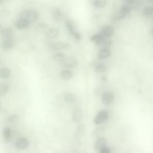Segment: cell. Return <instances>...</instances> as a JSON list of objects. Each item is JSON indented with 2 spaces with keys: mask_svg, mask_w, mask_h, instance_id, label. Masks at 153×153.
<instances>
[{
  "mask_svg": "<svg viewBox=\"0 0 153 153\" xmlns=\"http://www.w3.org/2000/svg\"><path fill=\"white\" fill-rule=\"evenodd\" d=\"M19 18L28 21L31 24L37 22L40 18L39 12L32 9H26L22 10L19 14Z\"/></svg>",
  "mask_w": 153,
  "mask_h": 153,
  "instance_id": "obj_1",
  "label": "cell"
},
{
  "mask_svg": "<svg viewBox=\"0 0 153 153\" xmlns=\"http://www.w3.org/2000/svg\"><path fill=\"white\" fill-rule=\"evenodd\" d=\"M50 15L52 20L55 23H59L63 20V13L62 10L57 7H53L50 10Z\"/></svg>",
  "mask_w": 153,
  "mask_h": 153,
  "instance_id": "obj_2",
  "label": "cell"
},
{
  "mask_svg": "<svg viewBox=\"0 0 153 153\" xmlns=\"http://www.w3.org/2000/svg\"><path fill=\"white\" fill-rule=\"evenodd\" d=\"M79 64V60L74 56L66 57L61 62V65L65 68L72 69L77 66Z\"/></svg>",
  "mask_w": 153,
  "mask_h": 153,
  "instance_id": "obj_3",
  "label": "cell"
},
{
  "mask_svg": "<svg viewBox=\"0 0 153 153\" xmlns=\"http://www.w3.org/2000/svg\"><path fill=\"white\" fill-rule=\"evenodd\" d=\"M108 118L109 114L107 111L105 110L101 111L95 116L93 119V122L96 125H101L106 122Z\"/></svg>",
  "mask_w": 153,
  "mask_h": 153,
  "instance_id": "obj_4",
  "label": "cell"
},
{
  "mask_svg": "<svg viewBox=\"0 0 153 153\" xmlns=\"http://www.w3.org/2000/svg\"><path fill=\"white\" fill-rule=\"evenodd\" d=\"M50 47L51 49L55 51H61L69 50L71 48V46L67 42L59 41L50 44Z\"/></svg>",
  "mask_w": 153,
  "mask_h": 153,
  "instance_id": "obj_5",
  "label": "cell"
},
{
  "mask_svg": "<svg viewBox=\"0 0 153 153\" xmlns=\"http://www.w3.org/2000/svg\"><path fill=\"white\" fill-rule=\"evenodd\" d=\"M115 99V94L114 92L108 91L103 94L102 96V103L106 106L110 105L114 102Z\"/></svg>",
  "mask_w": 153,
  "mask_h": 153,
  "instance_id": "obj_6",
  "label": "cell"
},
{
  "mask_svg": "<svg viewBox=\"0 0 153 153\" xmlns=\"http://www.w3.org/2000/svg\"><path fill=\"white\" fill-rule=\"evenodd\" d=\"M15 45V40L13 37L4 39L1 43V48L3 51H9Z\"/></svg>",
  "mask_w": 153,
  "mask_h": 153,
  "instance_id": "obj_7",
  "label": "cell"
},
{
  "mask_svg": "<svg viewBox=\"0 0 153 153\" xmlns=\"http://www.w3.org/2000/svg\"><path fill=\"white\" fill-rule=\"evenodd\" d=\"M31 23L28 21L19 18L14 22V27L19 30H23L28 28L30 26Z\"/></svg>",
  "mask_w": 153,
  "mask_h": 153,
  "instance_id": "obj_8",
  "label": "cell"
},
{
  "mask_svg": "<svg viewBox=\"0 0 153 153\" xmlns=\"http://www.w3.org/2000/svg\"><path fill=\"white\" fill-rule=\"evenodd\" d=\"M100 33L103 35L106 38H110L114 35V28L110 25H105L101 28Z\"/></svg>",
  "mask_w": 153,
  "mask_h": 153,
  "instance_id": "obj_9",
  "label": "cell"
},
{
  "mask_svg": "<svg viewBox=\"0 0 153 153\" xmlns=\"http://www.w3.org/2000/svg\"><path fill=\"white\" fill-rule=\"evenodd\" d=\"M29 142L26 137H21L18 138L15 143V147L19 150H23L28 147Z\"/></svg>",
  "mask_w": 153,
  "mask_h": 153,
  "instance_id": "obj_10",
  "label": "cell"
},
{
  "mask_svg": "<svg viewBox=\"0 0 153 153\" xmlns=\"http://www.w3.org/2000/svg\"><path fill=\"white\" fill-rule=\"evenodd\" d=\"M84 117V113L82 110L79 108L76 107L73 111L72 113V119L74 122H80Z\"/></svg>",
  "mask_w": 153,
  "mask_h": 153,
  "instance_id": "obj_11",
  "label": "cell"
},
{
  "mask_svg": "<svg viewBox=\"0 0 153 153\" xmlns=\"http://www.w3.org/2000/svg\"><path fill=\"white\" fill-rule=\"evenodd\" d=\"M131 10V6L128 4H124L120 8L118 14L116 16V19L119 20L123 19L125 18L126 15H127L130 13Z\"/></svg>",
  "mask_w": 153,
  "mask_h": 153,
  "instance_id": "obj_12",
  "label": "cell"
},
{
  "mask_svg": "<svg viewBox=\"0 0 153 153\" xmlns=\"http://www.w3.org/2000/svg\"><path fill=\"white\" fill-rule=\"evenodd\" d=\"M86 132V127L83 124H80L77 126L74 138L78 140L83 137Z\"/></svg>",
  "mask_w": 153,
  "mask_h": 153,
  "instance_id": "obj_13",
  "label": "cell"
},
{
  "mask_svg": "<svg viewBox=\"0 0 153 153\" xmlns=\"http://www.w3.org/2000/svg\"><path fill=\"white\" fill-rule=\"evenodd\" d=\"M112 52L108 48H102L99 51L98 57L100 60H104L107 59L111 56Z\"/></svg>",
  "mask_w": 153,
  "mask_h": 153,
  "instance_id": "obj_14",
  "label": "cell"
},
{
  "mask_svg": "<svg viewBox=\"0 0 153 153\" xmlns=\"http://www.w3.org/2000/svg\"><path fill=\"white\" fill-rule=\"evenodd\" d=\"M107 144V141L105 137H102L98 138L94 144V148L97 151H100L101 149L106 147Z\"/></svg>",
  "mask_w": 153,
  "mask_h": 153,
  "instance_id": "obj_15",
  "label": "cell"
},
{
  "mask_svg": "<svg viewBox=\"0 0 153 153\" xmlns=\"http://www.w3.org/2000/svg\"><path fill=\"white\" fill-rule=\"evenodd\" d=\"M60 30L58 28L50 27L48 29L46 32V35L48 38L50 39H54L58 36Z\"/></svg>",
  "mask_w": 153,
  "mask_h": 153,
  "instance_id": "obj_16",
  "label": "cell"
},
{
  "mask_svg": "<svg viewBox=\"0 0 153 153\" xmlns=\"http://www.w3.org/2000/svg\"><path fill=\"white\" fill-rule=\"evenodd\" d=\"M13 34H14V30L13 29L10 27H7L2 28L0 33L1 36L3 39L13 37Z\"/></svg>",
  "mask_w": 153,
  "mask_h": 153,
  "instance_id": "obj_17",
  "label": "cell"
},
{
  "mask_svg": "<svg viewBox=\"0 0 153 153\" xmlns=\"http://www.w3.org/2000/svg\"><path fill=\"white\" fill-rule=\"evenodd\" d=\"M106 39L107 38H105L103 35L99 33L93 35L91 37L90 40L92 42H93L96 45L99 46L100 45L101 43Z\"/></svg>",
  "mask_w": 153,
  "mask_h": 153,
  "instance_id": "obj_18",
  "label": "cell"
},
{
  "mask_svg": "<svg viewBox=\"0 0 153 153\" xmlns=\"http://www.w3.org/2000/svg\"><path fill=\"white\" fill-rule=\"evenodd\" d=\"M60 76L61 79L67 81V80H70L73 77L74 73L71 70H63L60 72Z\"/></svg>",
  "mask_w": 153,
  "mask_h": 153,
  "instance_id": "obj_19",
  "label": "cell"
},
{
  "mask_svg": "<svg viewBox=\"0 0 153 153\" xmlns=\"http://www.w3.org/2000/svg\"><path fill=\"white\" fill-rule=\"evenodd\" d=\"M106 132V128L104 127L101 126L94 129L92 132V135L95 138L102 137Z\"/></svg>",
  "mask_w": 153,
  "mask_h": 153,
  "instance_id": "obj_20",
  "label": "cell"
},
{
  "mask_svg": "<svg viewBox=\"0 0 153 153\" xmlns=\"http://www.w3.org/2000/svg\"><path fill=\"white\" fill-rule=\"evenodd\" d=\"M107 70V65L104 64L99 63L95 65L94 68V72L97 74H103Z\"/></svg>",
  "mask_w": 153,
  "mask_h": 153,
  "instance_id": "obj_21",
  "label": "cell"
},
{
  "mask_svg": "<svg viewBox=\"0 0 153 153\" xmlns=\"http://www.w3.org/2000/svg\"><path fill=\"white\" fill-rule=\"evenodd\" d=\"M11 74L10 70L7 67H2L0 69V77L2 79H7Z\"/></svg>",
  "mask_w": 153,
  "mask_h": 153,
  "instance_id": "obj_22",
  "label": "cell"
},
{
  "mask_svg": "<svg viewBox=\"0 0 153 153\" xmlns=\"http://www.w3.org/2000/svg\"><path fill=\"white\" fill-rule=\"evenodd\" d=\"M11 13L7 9H3L0 10V21L4 20L10 18Z\"/></svg>",
  "mask_w": 153,
  "mask_h": 153,
  "instance_id": "obj_23",
  "label": "cell"
},
{
  "mask_svg": "<svg viewBox=\"0 0 153 153\" xmlns=\"http://www.w3.org/2000/svg\"><path fill=\"white\" fill-rule=\"evenodd\" d=\"M65 101L68 103H73L77 100V97L75 94L72 93L66 94L64 97Z\"/></svg>",
  "mask_w": 153,
  "mask_h": 153,
  "instance_id": "obj_24",
  "label": "cell"
},
{
  "mask_svg": "<svg viewBox=\"0 0 153 153\" xmlns=\"http://www.w3.org/2000/svg\"><path fill=\"white\" fill-rule=\"evenodd\" d=\"M10 86L7 83L0 84V96H4L9 92Z\"/></svg>",
  "mask_w": 153,
  "mask_h": 153,
  "instance_id": "obj_25",
  "label": "cell"
},
{
  "mask_svg": "<svg viewBox=\"0 0 153 153\" xmlns=\"http://www.w3.org/2000/svg\"><path fill=\"white\" fill-rule=\"evenodd\" d=\"M66 58V56L63 53H57L53 55V58L55 62H62Z\"/></svg>",
  "mask_w": 153,
  "mask_h": 153,
  "instance_id": "obj_26",
  "label": "cell"
},
{
  "mask_svg": "<svg viewBox=\"0 0 153 153\" xmlns=\"http://www.w3.org/2000/svg\"><path fill=\"white\" fill-rule=\"evenodd\" d=\"M65 25L66 27V28L67 30L71 35H72L76 31V30H75L74 28L72 23L69 20H66V21L65 22Z\"/></svg>",
  "mask_w": 153,
  "mask_h": 153,
  "instance_id": "obj_27",
  "label": "cell"
},
{
  "mask_svg": "<svg viewBox=\"0 0 153 153\" xmlns=\"http://www.w3.org/2000/svg\"><path fill=\"white\" fill-rule=\"evenodd\" d=\"M106 4H107V0H93V5L97 9L103 8Z\"/></svg>",
  "mask_w": 153,
  "mask_h": 153,
  "instance_id": "obj_28",
  "label": "cell"
},
{
  "mask_svg": "<svg viewBox=\"0 0 153 153\" xmlns=\"http://www.w3.org/2000/svg\"><path fill=\"white\" fill-rule=\"evenodd\" d=\"M49 27V24L45 22H40L36 25V29L39 31H43Z\"/></svg>",
  "mask_w": 153,
  "mask_h": 153,
  "instance_id": "obj_29",
  "label": "cell"
},
{
  "mask_svg": "<svg viewBox=\"0 0 153 153\" xmlns=\"http://www.w3.org/2000/svg\"><path fill=\"white\" fill-rule=\"evenodd\" d=\"M3 136L5 140H10L11 137V130L10 128L9 127L4 128L3 131Z\"/></svg>",
  "mask_w": 153,
  "mask_h": 153,
  "instance_id": "obj_30",
  "label": "cell"
},
{
  "mask_svg": "<svg viewBox=\"0 0 153 153\" xmlns=\"http://www.w3.org/2000/svg\"><path fill=\"white\" fill-rule=\"evenodd\" d=\"M153 8L152 6H147L144 8L143 10V14L146 17H149L152 15Z\"/></svg>",
  "mask_w": 153,
  "mask_h": 153,
  "instance_id": "obj_31",
  "label": "cell"
},
{
  "mask_svg": "<svg viewBox=\"0 0 153 153\" xmlns=\"http://www.w3.org/2000/svg\"><path fill=\"white\" fill-rule=\"evenodd\" d=\"M19 120V117L17 115H11L7 118V121L10 124H14V123H17Z\"/></svg>",
  "mask_w": 153,
  "mask_h": 153,
  "instance_id": "obj_32",
  "label": "cell"
},
{
  "mask_svg": "<svg viewBox=\"0 0 153 153\" xmlns=\"http://www.w3.org/2000/svg\"><path fill=\"white\" fill-rule=\"evenodd\" d=\"M113 44V42L112 40H110L109 39H104L99 46H101L103 48H108L109 47L111 46Z\"/></svg>",
  "mask_w": 153,
  "mask_h": 153,
  "instance_id": "obj_33",
  "label": "cell"
},
{
  "mask_svg": "<svg viewBox=\"0 0 153 153\" xmlns=\"http://www.w3.org/2000/svg\"><path fill=\"white\" fill-rule=\"evenodd\" d=\"M72 36L74 38L77 40V41H80L82 39V35H81V33L78 31H76L73 34Z\"/></svg>",
  "mask_w": 153,
  "mask_h": 153,
  "instance_id": "obj_34",
  "label": "cell"
},
{
  "mask_svg": "<svg viewBox=\"0 0 153 153\" xmlns=\"http://www.w3.org/2000/svg\"><path fill=\"white\" fill-rule=\"evenodd\" d=\"M99 153H111V150L106 146L99 151Z\"/></svg>",
  "mask_w": 153,
  "mask_h": 153,
  "instance_id": "obj_35",
  "label": "cell"
},
{
  "mask_svg": "<svg viewBox=\"0 0 153 153\" xmlns=\"http://www.w3.org/2000/svg\"><path fill=\"white\" fill-rule=\"evenodd\" d=\"M102 79L103 81H106L107 80V77L106 76H103L102 77Z\"/></svg>",
  "mask_w": 153,
  "mask_h": 153,
  "instance_id": "obj_36",
  "label": "cell"
},
{
  "mask_svg": "<svg viewBox=\"0 0 153 153\" xmlns=\"http://www.w3.org/2000/svg\"><path fill=\"white\" fill-rule=\"evenodd\" d=\"M2 29V25L1 23L0 22V33H1Z\"/></svg>",
  "mask_w": 153,
  "mask_h": 153,
  "instance_id": "obj_37",
  "label": "cell"
},
{
  "mask_svg": "<svg viewBox=\"0 0 153 153\" xmlns=\"http://www.w3.org/2000/svg\"><path fill=\"white\" fill-rule=\"evenodd\" d=\"M2 107V104L1 102L0 101V111H1V110Z\"/></svg>",
  "mask_w": 153,
  "mask_h": 153,
  "instance_id": "obj_38",
  "label": "cell"
},
{
  "mask_svg": "<svg viewBox=\"0 0 153 153\" xmlns=\"http://www.w3.org/2000/svg\"><path fill=\"white\" fill-rule=\"evenodd\" d=\"M73 153H82L81 152H79V151H76L74 152Z\"/></svg>",
  "mask_w": 153,
  "mask_h": 153,
  "instance_id": "obj_39",
  "label": "cell"
},
{
  "mask_svg": "<svg viewBox=\"0 0 153 153\" xmlns=\"http://www.w3.org/2000/svg\"><path fill=\"white\" fill-rule=\"evenodd\" d=\"M1 59H0V65H1Z\"/></svg>",
  "mask_w": 153,
  "mask_h": 153,
  "instance_id": "obj_40",
  "label": "cell"
},
{
  "mask_svg": "<svg viewBox=\"0 0 153 153\" xmlns=\"http://www.w3.org/2000/svg\"><path fill=\"white\" fill-rule=\"evenodd\" d=\"M1 1H2V0H0V3H1Z\"/></svg>",
  "mask_w": 153,
  "mask_h": 153,
  "instance_id": "obj_41",
  "label": "cell"
}]
</instances>
